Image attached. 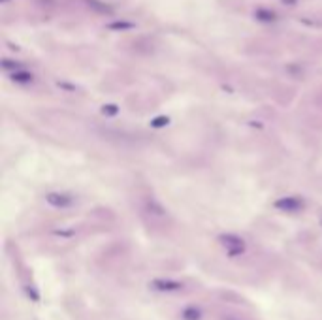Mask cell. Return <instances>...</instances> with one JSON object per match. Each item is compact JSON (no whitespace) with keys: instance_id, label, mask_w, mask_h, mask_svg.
I'll return each instance as SVG.
<instances>
[{"instance_id":"3","label":"cell","mask_w":322,"mask_h":320,"mask_svg":"<svg viewBox=\"0 0 322 320\" xmlns=\"http://www.w3.org/2000/svg\"><path fill=\"white\" fill-rule=\"evenodd\" d=\"M275 207L283 209V211H288V213H294V211H300L304 207V202H300L298 198H283L277 202Z\"/></svg>"},{"instance_id":"6","label":"cell","mask_w":322,"mask_h":320,"mask_svg":"<svg viewBox=\"0 0 322 320\" xmlns=\"http://www.w3.org/2000/svg\"><path fill=\"white\" fill-rule=\"evenodd\" d=\"M25 294H27V298L32 300V302H38V300H40V292L36 288H32V286H25Z\"/></svg>"},{"instance_id":"7","label":"cell","mask_w":322,"mask_h":320,"mask_svg":"<svg viewBox=\"0 0 322 320\" xmlns=\"http://www.w3.org/2000/svg\"><path fill=\"white\" fill-rule=\"evenodd\" d=\"M222 320H241V319H237V317H224Z\"/></svg>"},{"instance_id":"1","label":"cell","mask_w":322,"mask_h":320,"mask_svg":"<svg viewBox=\"0 0 322 320\" xmlns=\"http://www.w3.org/2000/svg\"><path fill=\"white\" fill-rule=\"evenodd\" d=\"M219 241H220L222 249L226 251V254H228L230 258H237V256L245 254V251H247L245 241H243L239 236H236V234H222V236L219 237Z\"/></svg>"},{"instance_id":"4","label":"cell","mask_w":322,"mask_h":320,"mask_svg":"<svg viewBox=\"0 0 322 320\" xmlns=\"http://www.w3.org/2000/svg\"><path fill=\"white\" fill-rule=\"evenodd\" d=\"M202 317H203V311L198 305H186L181 311V320H202Z\"/></svg>"},{"instance_id":"2","label":"cell","mask_w":322,"mask_h":320,"mask_svg":"<svg viewBox=\"0 0 322 320\" xmlns=\"http://www.w3.org/2000/svg\"><path fill=\"white\" fill-rule=\"evenodd\" d=\"M149 288L156 292V294H175V292H181L183 290V283L181 281H175V279H153L149 283Z\"/></svg>"},{"instance_id":"5","label":"cell","mask_w":322,"mask_h":320,"mask_svg":"<svg viewBox=\"0 0 322 320\" xmlns=\"http://www.w3.org/2000/svg\"><path fill=\"white\" fill-rule=\"evenodd\" d=\"M47 202L51 205H55V207H68V205H72V198L64 196V194H49Z\"/></svg>"}]
</instances>
